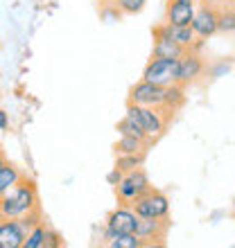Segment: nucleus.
<instances>
[{
    "instance_id": "obj_1",
    "label": "nucleus",
    "mask_w": 235,
    "mask_h": 248,
    "mask_svg": "<svg viewBox=\"0 0 235 248\" xmlns=\"http://www.w3.org/2000/svg\"><path fill=\"white\" fill-rule=\"evenodd\" d=\"M34 210H39V192L25 176L0 196V219H20Z\"/></svg>"
},
{
    "instance_id": "obj_2",
    "label": "nucleus",
    "mask_w": 235,
    "mask_h": 248,
    "mask_svg": "<svg viewBox=\"0 0 235 248\" xmlns=\"http://www.w3.org/2000/svg\"><path fill=\"white\" fill-rule=\"evenodd\" d=\"M124 115H129L134 118L143 131L147 133V138H151L154 142H156L158 138L165 133L168 129V122H170V115H165L161 108H151V106H138V104H127V113Z\"/></svg>"
},
{
    "instance_id": "obj_3",
    "label": "nucleus",
    "mask_w": 235,
    "mask_h": 248,
    "mask_svg": "<svg viewBox=\"0 0 235 248\" xmlns=\"http://www.w3.org/2000/svg\"><path fill=\"white\" fill-rule=\"evenodd\" d=\"M131 208L138 215V219H168L170 217V199L163 192L151 187L150 192L138 196L131 203Z\"/></svg>"
},
{
    "instance_id": "obj_4",
    "label": "nucleus",
    "mask_w": 235,
    "mask_h": 248,
    "mask_svg": "<svg viewBox=\"0 0 235 248\" xmlns=\"http://www.w3.org/2000/svg\"><path fill=\"white\" fill-rule=\"evenodd\" d=\"M150 189H151L150 178H147V174L143 171V167H138V170L124 174L122 181L116 185V196L122 205H131L138 196H143L145 192H150Z\"/></svg>"
},
{
    "instance_id": "obj_5",
    "label": "nucleus",
    "mask_w": 235,
    "mask_h": 248,
    "mask_svg": "<svg viewBox=\"0 0 235 248\" xmlns=\"http://www.w3.org/2000/svg\"><path fill=\"white\" fill-rule=\"evenodd\" d=\"M190 27H192V32H195L197 39L208 41L210 36H215L217 34V7L206 5V2L197 5L195 16L190 20Z\"/></svg>"
},
{
    "instance_id": "obj_6",
    "label": "nucleus",
    "mask_w": 235,
    "mask_h": 248,
    "mask_svg": "<svg viewBox=\"0 0 235 248\" xmlns=\"http://www.w3.org/2000/svg\"><path fill=\"white\" fill-rule=\"evenodd\" d=\"M203 72H206V61H203V57L199 52L185 50L181 59L176 61V81L183 86L195 84Z\"/></svg>"
},
{
    "instance_id": "obj_7",
    "label": "nucleus",
    "mask_w": 235,
    "mask_h": 248,
    "mask_svg": "<svg viewBox=\"0 0 235 248\" xmlns=\"http://www.w3.org/2000/svg\"><path fill=\"white\" fill-rule=\"evenodd\" d=\"M143 79L150 81V84H156V86H170L176 81V61L172 59H154L143 70Z\"/></svg>"
},
{
    "instance_id": "obj_8",
    "label": "nucleus",
    "mask_w": 235,
    "mask_h": 248,
    "mask_svg": "<svg viewBox=\"0 0 235 248\" xmlns=\"http://www.w3.org/2000/svg\"><path fill=\"white\" fill-rule=\"evenodd\" d=\"M129 102L138 106H151V108H161L163 104V86L150 84L140 79L136 86H131L129 91Z\"/></svg>"
},
{
    "instance_id": "obj_9",
    "label": "nucleus",
    "mask_w": 235,
    "mask_h": 248,
    "mask_svg": "<svg viewBox=\"0 0 235 248\" xmlns=\"http://www.w3.org/2000/svg\"><path fill=\"white\" fill-rule=\"evenodd\" d=\"M136 226H138V215L134 212L131 205H122V203L106 215L104 221V228H109L111 232H136Z\"/></svg>"
},
{
    "instance_id": "obj_10",
    "label": "nucleus",
    "mask_w": 235,
    "mask_h": 248,
    "mask_svg": "<svg viewBox=\"0 0 235 248\" xmlns=\"http://www.w3.org/2000/svg\"><path fill=\"white\" fill-rule=\"evenodd\" d=\"M30 232L20 219H0V248H23Z\"/></svg>"
},
{
    "instance_id": "obj_11",
    "label": "nucleus",
    "mask_w": 235,
    "mask_h": 248,
    "mask_svg": "<svg viewBox=\"0 0 235 248\" xmlns=\"http://www.w3.org/2000/svg\"><path fill=\"white\" fill-rule=\"evenodd\" d=\"M168 230H170V217L168 219H138L136 235L145 242V246H151V244H163Z\"/></svg>"
},
{
    "instance_id": "obj_12",
    "label": "nucleus",
    "mask_w": 235,
    "mask_h": 248,
    "mask_svg": "<svg viewBox=\"0 0 235 248\" xmlns=\"http://www.w3.org/2000/svg\"><path fill=\"white\" fill-rule=\"evenodd\" d=\"M199 0H168L165 7V23L170 25H190Z\"/></svg>"
},
{
    "instance_id": "obj_13",
    "label": "nucleus",
    "mask_w": 235,
    "mask_h": 248,
    "mask_svg": "<svg viewBox=\"0 0 235 248\" xmlns=\"http://www.w3.org/2000/svg\"><path fill=\"white\" fill-rule=\"evenodd\" d=\"M185 99H188L185 97V86L179 84V81H174V84H170V86H165L163 88V104H161V111L172 118V115L185 104Z\"/></svg>"
},
{
    "instance_id": "obj_14",
    "label": "nucleus",
    "mask_w": 235,
    "mask_h": 248,
    "mask_svg": "<svg viewBox=\"0 0 235 248\" xmlns=\"http://www.w3.org/2000/svg\"><path fill=\"white\" fill-rule=\"evenodd\" d=\"M183 52H185V47H181L172 39H154V50H151V57H154V59L179 61L183 57Z\"/></svg>"
},
{
    "instance_id": "obj_15",
    "label": "nucleus",
    "mask_w": 235,
    "mask_h": 248,
    "mask_svg": "<svg viewBox=\"0 0 235 248\" xmlns=\"http://www.w3.org/2000/svg\"><path fill=\"white\" fill-rule=\"evenodd\" d=\"M118 133L120 136H129V138H138V140H143V142H147V144H154V140L151 138H147V133L143 131V126L136 122L134 118H129V115H124L120 122H118Z\"/></svg>"
},
{
    "instance_id": "obj_16",
    "label": "nucleus",
    "mask_w": 235,
    "mask_h": 248,
    "mask_svg": "<svg viewBox=\"0 0 235 248\" xmlns=\"http://www.w3.org/2000/svg\"><path fill=\"white\" fill-rule=\"evenodd\" d=\"M23 176H25V174H23L16 165H12V163L2 165V167H0V196L5 194L9 187H14Z\"/></svg>"
},
{
    "instance_id": "obj_17",
    "label": "nucleus",
    "mask_w": 235,
    "mask_h": 248,
    "mask_svg": "<svg viewBox=\"0 0 235 248\" xmlns=\"http://www.w3.org/2000/svg\"><path fill=\"white\" fill-rule=\"evenodd\" d=\"M217 32L235 34V2H226L224 9H217Z\"/></svg>"
},
{
    "instance_id": "obj_18",
    "label": "nucleus",
    "mask_w": 235,
    "mask_h": 248,
    "mask_svg": "<svg viewBox=\"0 0 235 248\" xmlns=\"http://www.w3.org/2000/svg\"><path fill=\"white\" fill-rule=\"evenodd\" d=\"M150 144L138 140V138H129V136H120V140L116 142V154L118 156H124V154H140V151H147Z\"/></svg>"
},
{
    "instance_id": "obj_19",
    "label": "nucleus",
    "mask_w": 235,
    "mask_h": 248,
    "mask_svg": "<svg viewBox=\"0 0 235 248\" xmlns=\"http://www.w3.org/2000/svg\"><path fill=\"white\" fill-rule=\"evenodd\" d=\"M143 163H145V151H140V154H124V156H118L116 170H120L122 174H129V171L143 167Z\"/></svg>"
},
{
    "instance_id": "obj_20",
    "label": "nucleus",
    "mask_w": 235,
    "mask_h": 248,
    "mask_svg": "<svg viewBox=\"0 0 235 248\" xmlns=\"http://www.w3.org/2000/svg\"><path fill=\"white\" fill-rule=\"evenodd\" d=\"M170 27H172V30H170L172 41H174V43H179L181 47H185V50H188V47L192 46V41L197 39L190 25H170Z\"/></svg>"
},
{
    "instance_id": "obj_21",
    "label": "nucleus",
    "mask_w": 235,
    "mask_h": 248,
    "mask_svg": "<svg viewBox=\"0 0 235 248\" xmlns=\"http://www.w3.org/2000/svg\"><path fill=\"white\" fill-rule=\"evenodd\" d=\"M46 232H48V226L41 221L39 226H34V228L27 232L23 248H43V242H46Z\"/></svg>"
},
{
    "instance_id": "obj_22",
    "label": "nucleus",
    "mask_w": 235,
    "mask_h": 248,
    "mask_svg": "<svg viewBox=\"0 0 235 248\" xmlns=\"http://www.w3.org/2000/svg\"><path fill=\"white\" fill-rule=\"evenodd\" d=\"M118 5V9L122 14H127V16H136V14H140L145 9V5H147V0H113Z\"/></svg>"
},
{
    "instance_id": "obj_23",
    "label": "nucleus",
    "mask_w": 235,
    "mask_h": 248,
    "mask_svg": "<svg viewBox=\"0 0 235 248\" xmlns=\"http://www.w3.org/2000/svg\"><path fill=\"white\" fill-rule=\"evenodd\" d=\"M100 16H102L106 23H116V20L122 18V12L118 9L116 2H104V5H102V9H100Z\"/></svg>"
},
{
    "instance_id": "obj_24",
    "label": "nucleus",
    "mask_w": 235,
    "mask_h": 248,
    "mask_svg": "<svg viewBox=\"0 0 235 248\" xmlns=\"http://www.w3.org/2000/svg\"><path fill=\"white\" fill-rule=\"evenodd\" d=\"M66 246V242L61 239V235H59L57 230H52L50 226H48V232H46V242H43V248H61Z\"/></svg>"
},
{
    "instance_id": "obj_25",
    "label": "nucleus",
    "mask_w": 235,
    "mask_h": 248,
    "mask_svg": "<svg viewBox=\"0 0 235 248\" xmlns=\"http://www.w3.org/2000/svg\"><path fill=\"white\" fill-rule=\"evenodd\" d=\"M122 176H124L122 171H120V170H116V167H113V170L109 171V174H106V183H109V185H113V187H116V185L120 183V181H122Z\"/></svg>"
},
{
    "instance_id": "obj_26",
    "label": "nucleus",
    "mask_w": 235,
    "mask_h": 248,
    "mask_svg": "<svg viewBox=\"0 0 235 248\" xmlns=\"http://www.w3.org/2000/svg\"><path fill=\"white\" fill-rule=\"evenodd\" d=\"M231 70V65L229 63H217L215 68H213V70H210V75H213V77H222V75H226V72Z\"/></svg>"
},
{
    "instance_id": "obj_27",
    "label": "nucleus",
    "mask_w": 235,
    "mask_h": 248,
    "mask_svg": "<svg viewBox=\"0 0 235 248\" xmlns=\"http://www.w3.org/2000/svg\"><path fill=\"white\" fill-rule=\"evenodd\" d=\"M9 126V118H7L5 111H0V131H5Z\"/></svg>"
},
{
    "instance_id": "obj_28",
    "label": "nucleus",
    "mask_w": 235,
    "mask_h": 248,
    "mask_svg": "<svg viewBox=\"0 0 235 248\" xmlns=\"http://www.w3.org/2000/svg\"><path fill=\"white\" fill-rule=\"evenodd\" d=\"M206 5H222V2H233V0H201Z\"/></svg>"
},
{
    "instance_id": "obj_29",
    "label": "nucleus",
    "mask_w": 235,
    "mask_h": 248,
    "mask_svg": "<svg viewBox=\"0 0 235 248\" xmlns=\"http://www.w3.org/2000/svg\"><path fill=\"white\" fill-rule=\"evenodd\" d=\"M5 163H7V158L2 156V151H0V167H2V165H5Z\"/></svg>"
},
{
    "instance_id": "obj_30",
    "label": "nucleus",
    "mask_w": 235,
    "mask_h": 248,
    "mask_svg": "<svg viewBox=\"0 0 235 248\" xmlns=\"http://www.w3.org/2000/svg\"><path fill=\"white\" fill-rule=\"evenodd\" d=\"M233 2H235V0H233Z\"/></svg>"
}]
</instances>
